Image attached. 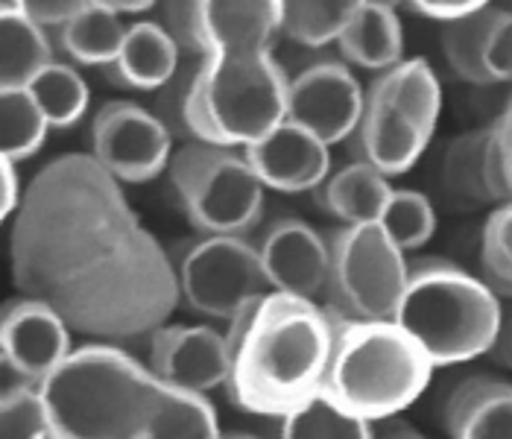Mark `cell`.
I'll return each instance as SVG.
<instances>
[{
    "mask_svg": "<svg viewBox=\"0 0 512 439\" xmlns=\"http://www.w3.org/2000/svg\"><path fill=\"white\" fill-rule=\"evenodd\" d=\"M375 439H428L422 437L419 431H413L410 425H404V422H395V425H390L384 434H375Z\"/></svg>",
    "mask_w": 512,
    "mask_h": 439,
    "instance_id": "8d00e7d4",
    "label": "cell"
},
{
    "mask_svg": "<svg viewBox=\"0 0 512 439\" xmlns=\"http://www.w3.org/2000/svg\"><path fill=\"white\" fill-rule=\"evenodd\" d=\"M363 88L349 65L322 59L287 85V123L302 126L322 144L352 138L363 115Z\"/></svg>",
    "mask_w": 512,
    "mask_h": 439,
    "instance_id": "7c38bea8",
    "label": "cell"
},
{
    "mask_svg": "<svg viewBox=\"0 0 512 439\" xmlns=\"http://www.w3.org/2000/svg\"><path fill=\"white\" fill-rule=\"evenodd\" d=\"M337 314L319 302L270 293L232 352L229 399L255 416L284 419L322 393Z\"/></svg>",
    "mask_w": 512,
    "mask_h": 439,
    "instance_id": "277c9868",
    "label": "cell"
},
{
    "mask_svg": "<svg viewBox=\"0 0 512 439\" xmlns=\"http://www.w3.org/2000/svg\"><path fill=\"white\" fill-rule=\"evenodd\" d=\"M451 439H512V384L477 375L454 387L445 401Z\"/></svg>",
    "mask_w": 512,
    "mask_h": 439,
    "instance_id": "e0dca14e",
    "label": "cell"
},
{
    "mask_svg": "<svg viewBox=\"0 0 512 439\" xmlns=\"http://www.w3.org/2000/svg\"><path fill=\"white\" fill-rule=\"evenodd\" d=\"M483 6H486L483 0H419V3H410L413 12L431 18L436 24H442V27L469 18L474 12H480Z\"/></svg>",
    "mask_w": 512,
    "mask_h": 439,
    "instance_id": "e575fe53",
    "label": "cell"
},
{
    "mask_svg": "<svg viewBox=\"0 0 512 439\" xmlns=\"http://www.w3.org/2000/svg\"><path fill=\"white\" fill-rule=\"evenodd\" d=\"M483 71L489 82H512V9H501L483 41Z\"/></svg>",
    "mask_w": 512,
    "mask_h": 439,
    "instance_id": "d6a6232c",
    "label": "cell"
},
{
    "mask_svg": "<svg viewBox=\"0 0 512 439\" xmlns=\"http://www.w3.org/2000/svg\"><path fill=\"white\" fill-rule=\"evenodd\" d=\"M393 191L381 170L352 161L316 188V202L346 226H366L381 220Z\"/></svg>",
    "mask_w": 512,
    "mask_h": 439,
    "instance_id": "44dd1931",
    "label": "cell"
},
{
    "mask_svg": "<svg viewBox=\"0 0 512 439\" xmlns=\"http://www.w3.org/2000/svg\"><path fill=\"white\" fill-rule=\"evenodd\" d=\"M179 44L156 21H138L126 30L118 59L106 68L109 80L129 91H156L176 77Z\"/></svg>",
    "mask_w": 512,
    "mask_h": 439,
    "instance_id": "ac0fdd59",
    "label": "cell"
},
{
    "mask_svg": "<svg viewBox=\"0 0 512 439\" xmlns=\"http://www.w3.org/2000/svg\"><path fill=\"white\" fill-rule=\"evenodd\" d=\"M378 226L401 252H416L434 238V205L419 191H393Z\"/></svg>",
    "mask_w": 512,
    "mask_h": 439,
    "instance_id": "f1b7e54d",
    "label": "cell"
},
{
    "mask_svg": "<svg viewBox=\"0 0 512 439\" xmlns=\"http://www.w3.org/2000/svg\"><path fill=\"white\" fill-rule=\"evenodd\" d=\"M243 159L249 161L264 188L284 194L316 191L331 170L328 144L287 120L261 141L249 144L243 150Z\"/></svg>",
    "mask_w": 512,
    "mask_h": 439,
    "instance_id": "2e32d148",
    "label": "cell"
},
{
    "mask_svg": "<svg viewBox=\"0 0 512 439\" xmlns=\"http://www.w3.org/2000/svg\"><path fill=\"white\" fill-rule=\"evenodd\" d=\"M53 65L47 33L36 27L21 3H0V91H24Z\"/></svg>",
    "mask_w": 512,
    "mask_h": 439,
    "instance_id": "ffe728a7",
    "label": "cell"
},
{
    "mask_svg": "<svg viewBox=\"0 0 512 439\" xmlns=\"http://www.w3.org/2000/svg\"><path fill=\"white\" fill-rule=\"evenodd\" d=\"M3 363L27 384H44L74 355L71 328L36 299H15L3 308Z\"/></svg>",
    "mask_w": 512,
    "mask_h": 439,
    "instance_id": "5bb4252c",
    "label": "cell"
},
{
    "mask_svg": "<svg viewBox=\"0 0 512 439\" xmlns=\"http://www.w3.org/2000/svg\"><path fill=\"white\" fill-rule=\"evenodd\" d=\"M12 279L100 343L153 337L179 305V279L120 182L85 153L50 159L24 191L9 238Z\"/></svg>",
    "mask_w": 512,
    "mask_h": 439,
    "instance_id": "6da1fadb",
    "label": "cell"
},
{
    "mask_svg": "<svg viewBox=\"0 0 512 439\" xmlns=\"http://www.w3.org/2000/svg\"><path fill=\"white\" fill-rule=\"evenodd\" d=\"M357 0H302V3H281V21L278 33L287 39L308 44V47H325L331 41H340L346 33Z\"/></svg>",
    "mask_w": 512,
    "mask_h": 439,
    "instance_id": "cb8c5ba5",
    "label": "cell"
},
{
    "mask_svg": "<svg viewBox=\"0 0 512 439\" xmlns=\"http://www.w3.org/2000/svg\"><path fill=\"white\" fill-rule=\"evenodd\" d=\"M170 126L135 103H106L91 126L94 159L118 182H150L170 164Z\"/></svg>",
    "mask_w": 512,
    "mask_h": 439,
    "instance_id": "8fae6325",
    "label": "cell"
},
{
    "mask_svg": "<svg viewBox=\"0 0 512 439\" xmlns=\"http://www.w3.org/2000/svg\"><path fill=\"white\" fill-rule=\"evenodd\" d=\"M489 182L498 202H512V97L489 126Z\"/></svg>",
    "mask_w": 512,
    "mask_h": 439,
    "instance_id": "1f68e13d",
    "label": "cell"
},
{
    "mask_svg": "<svg viewBox=\"0 0 512 439\" xmlns=\"http://www.w3.org/2000/svg\"><path fill=\"white\" fill-rule=\"evenodd\" d=\"M47 118L41 115L39 103L33 100V94L24 91H0V141H3V159L6 161H24L33 153H39V147L47 138Z\"/></svg>",
    "mask_w": 512,
    "mask_h": 439,
    "instance_id": "484cf974",
    "label": "cell"
},
{
    "mask_svg": "<svg viewBox=\"0 0 512 439\" xmlns=\"http://www.w3.org/2000/svg\"><path fill=\"white\" fill-rule=\"evenodd\" d=\"M431 372L434 363L395 322L346 320L337 314L334 349L319 396L349 416L384 422L425 393Z\"/></svg>",
    "mask_w": 512,
    "mask_h": 439,
    "instance_id": "5b68a950",
    "label": "cell"
},
{
    "mask_svg": "<svg viewBox=\"0 0 512 439\" xmlns=\"http://www.w3.org/2000/svg\"><path fill=\"white\" fill-rule=\"evenodd\" d=\"M27 91L39 103L47 123L59 126V129L74 126L88 109V85L65 62H53Z\"/></svg>",
    "mask_w": 512,
    "mask_h": 439,
    "instance_id": "4316f807",
    "label": "cell"
},
{
    "mask_svg": "<svg viewBox=\"0 0 512 439\" xmlns=\"http://www.w3.org/2000/svg\"><path fill=\"white\" fill-rule=\"evenodd\" d=\"M258 255L276 293L316 302L328 290L331 246L305 220H276L258 243Z\"/></svg>",
    "mask_w": 512,
    "mask_h": 439,
    "instance_id": "9a60e30c",
    "label": "cell"
},
{
    "mask_svg": "<svg viewBox=\"0 0 512 439\" xmlns=\"http://www.w3.org/2000/svg\"><path fill=\"white\" fill-rule=\"evenodd\" d=\"M281 439H375V431L372 422L349 416L325 396H316L281 419Z\"/></svg>",
    "mask_w": 512,
    "mask_h": 439,
    "instance_id": "83f0119b",
    "label": "cell"
},
{
    "mask_svg": "<svg viewBox=\"0 0 512 439\" xmlns=\"http://www.w3.org/2000/svg\"><path fill=\"white\" fill-rule=\"evenodd\" d=\"M507 360H510V363H512V331H510V334H507Z\"/></svg>",
    "mask_w": 512,
    "mask_h": 439,
    "instance_id": "f35d334b",
    "label": "cell"
},
{
    "mask_svg": "<svg viewBox=\"0 0 512 439\" xmlns=\"http://www.w3.org/2000/svg\"><path fill=\"white\" fill-rule=\"evenodd\" d=\"M498 15V6L486 3L480 12H474L463 21H454L442 27V53L451 71L460 80L472 85H492L486 71H483V41L489 36V27Z\"/></svg>",
    "mask_w": 512,
    "mask_h": 439,
    "instance_id": "d4e9b609",
    "label": "cell"
},
{
    "mask_svg": "<svg viewBox=\"0 0 512 439\" xmlns=\"http://www.w3.org/2000/svg\"><path fill=\"white\" fill-rule=\"evenodd\" d=\"M21 6H24V15L41 30L47 27L62 30L77 15L82 0H21Z\"/></svg>",
    "mask_w": 512,
    "mask_h": 439,
    "instance_id": "836d02e7",
    "label": "cell"
},
{
    "mask_svg": "<svg viewBox=\"0 0 512 439\" xmlns=\"http://www.w3.org/2000/svg\"><path fill=\"white\" fill-rule=\"evenodd\" d=\"M395 325L407 331L434 366L480 358L501 337V305L483 279L448 264L419 261L410 267Z\"/></svg>",
    "mask_w": 512,
    "mask_h": 439,
    "instance_id": "8992f818",
    "label": "cell"
},
{
    "mask_svg": "<svg viewBox=\"0 0 512 439\" xmlns=\"http://www.w3.org/2000/svg\"><path fill=\"white\" fill-rule=\"evenodd\" d=\"M337 44L343 59L363 71L384 74L404 62V33L390 3L357 0L355 15Z\"/></svg>",
    "mask_w": 512,
    "mask_h": 439,
    "instance_id": "d6986e66",
    "label": "cell"
},
{
    "mask_svg": "<svg viewBox=\"0 0 512 439\" xmlns=\"http://www.w3.org/2000/svg\"><path fill=\"white\" fill-rule=\"evenodd\" d=\"M39 390L50 439H220L205 396L167 387L109 343L74 349Z\"/></svg>",
    "mask_w": 512,
    "mask_h": 439,
    "instance_id": "3957f363",
    "label": "cell"
},
{
    "mask_svg": "<svg viewBox=\"0 0 512 439\" xmlns=\"http://www.w3.org/2000/svg\"><path fill=\"white\" fill-rule=\"evenodd\" d=\"M442 109V88L428 59H404L378 74L363 97V115L352 135L357 161L387 179L407 173L428 150Z\"/></svg>",
    "mask_w": 512,
    "mask_h": 439,
    "instance_id": "52a82bcc",
    "label": "cell"
},
{
    "mask_svg": "<svg viewBox=\"0 0 512 439\" xmlns=\"http://www.w3.org/2000/svg\"><path fill=\"white\" fill-rule=\"evenodd\" d=\"M164 30L202 56L191 74L182 123L214 147H249L287 120L290 80L270 53L281 3H167Z\"/></svg>",
    "mask_w": 512,
    "mask_h": 439,
    "instance_id": "7a4b0ae2",
    "label": "cell"
},
{
    "mask_svg": "<svg viewBox=\"0 0 512 439\" xmlns=\"http://www.w3.org/2000/svg\"><path fill=\"white\" fill-rule=\"evenodd\" d=\"M480 261L486 284L498 293H512V202H501L483 226Z\"/></svg>",
    "mask_w": 512,
    "mask_h": 439,
    "instance_id": "4dcf8cb0",
    "label": "cell"
},
{
    "mask_svg": "<svg viewBox=\"0 0 512 439\" xmlns=\"http://www.w3.org/2000/svg\"><path fill=\"white\" fill-rule=\"evenodd\" d=\"M176 279L179 296L191 311L226 322L249 302L273 293L258 246L243 238L223 235H211L194 243L182 255Z\"/></svg>",
    "mask_w": 512,
    "mask_h": 439,
    "instance_id": "30bf717a",
    "label": "cell"
},
{
    "mask_svg": "<svg viewBox=\"0 0 512 439\" xmlns=\"http://www.w3.org/2000/svg\"><path fill=\"white\" fill-rule=\"evenodd\" d=\"M123 21L118 12L106 6V0H82L79 12L59 30V47L77 65L109 68L118 59L123 39Z\"/></svg>",
    "mask_w": 512,
    "mask_h": 439,
    "instance_id": "603a6c76",
    "label": "cell"
},
{
    "mask_svg": "<svg viewBox=\"0 0 512 439\" xmlns=\"http://www.w3.org/2000/svg\"><path fill=\"white\" fill-rule=\"evenodd\" d=\"M442 194L460 211H474L495 200L489 182V126L457 135L439 167Z\"/></svg>",
    "mask_w": 512,
    "mask_h": 439,
    "instance_id": "7402d4cb",
    "label": "cell"
},
{
    "mask_svg": "<svg viewBox=\"0 0 512 439\" xmlns=\"http://www.w3.org/2000/svg\"><path fill=\"white\" fill-rule=\"evenodd\" d=\"M407 276L404 252L378 223L346 226L331 243V311L346 320L393 322Z\"/></svg>",
    "mask_w": 512,
    "mask_h": 439,
    "instance_id": "9c48e42d",
    "label": "cell"
},
{
    "mask_svg": "<svg viewBox=\"0 0 512 439\" xmlns=\"http://www.w3.org/2000/svg\"><path fill=\"white\" fill-rule=\"evenodd\" d=\"M170 179L188 220L205 238H240L261 220L264 185L249 161L226 147L191 141L170 159Z\"/></svg>",
    "mask_w": 512,
    "mask_h": 439,
    "instance_id": "ba28073f",
    "label": "cell"
},
{
    "mask_svg": "<svg viewBox=\"0 0 512 439\" xmlns=\"http://www.w3.org/2000/svg\"><path fill=\"white\" fill-rule=\"evenodd\" d=\"M106 6L112 9V12H132V15H141V12H150L153 9V3H123V0H106Z\"/></svg>",
    "mask_w": 512,
    "mask_h": 439,
    "instance_id": "74e56055",
    "label": "cell"
},
{
    "mask_svg": "<svg viewBox=\"0 0 512 439\" xmlns=\"http://www.w3.org/2000/svg\"><path fill=\"white\" fill-rule=\"evenodd\" d=\"M0 439H50V419L39 384L21 381L0 399Z\"/></svg>",
    "mask_w": 512,
    "mask_h": 439,
    "instance_id": "f546056e",
    "label": "cell"
},
{
    "mask_svg": "<svg viewBox=\"0 0 512 439\" xmlns=\"http://www.w3.org/2000/svg\"><path fill=\"white\" fill-rule=\"evenodd\" d=\"M220 439H255V437H246V434H237V437H220Z\"/></svg>",
    "mask_w": 512,
    "mask_h": 439,
    "instance_id": "ab89813d",
    "label": "cell"
},
{
    "mask_svg": "<svg viewBox=\"0 0 512 439\" xmlns=\"http://www.w3.org/2000/svg\"><path fill=\"white\" fill-rule=\"evenodd\" d=\"M24 202V191H21V176L15 170V161H0V214L12 217L18 214Z\"/></svg>",
    "mask_w": 512,
    "mask_h": 439,
    "instance_id": "d590c367",
    "label": "cell"
},
{
    "mask_svg": "<svg viewBox=\"0 0 512 439\" xmlns=\"http://www.w3.org/2000/svg\"><path fill=\"white\" fill-rule=\"evenodd\" d=\"M150 369L167 387L194 396L226 387L232 375L226 334L208 325H164L150 337Z\"/></svg>",
    "mask_w": 512,
    "mask_h": 439,
    "instance_id": "4fadbf2b",
    "label": "cell"
}]
</instances>
